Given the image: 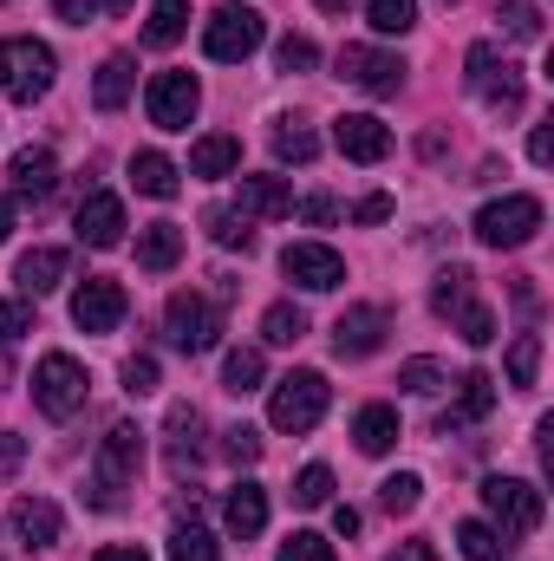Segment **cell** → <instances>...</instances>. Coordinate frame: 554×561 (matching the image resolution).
Wrapping results in <instances>:
<instances>
[{"label": "cell", "mask_w": 554, "mask_h": 561, "mask_svg": "<svg viewBox=\"0 0 554 561\" xmlns=\"http://www.w3.org/2000/svg\"><path fill=\"white\" fill-rule=\"evenodd\" d=\"M138 463H143V431L138 424H112L105 444H99V470L85 483V503L92 510H118L125 503V483L138 477Z\"/></svg>", "instance_id": "6da1fadb"}, {"label": "cell", "mask_w": 554, "mask_h": 561, "mask_svg": "<svg viewBox=\"0 0 554 561\" xmlns=\"http://www.w3.org/2000/svg\"><path fill=\"white\" fill-rule=\"evenodd\" d=\"M53 72H59V59H53L46 39H0V92L13 105L46 99L53 92Z\"/></svg>", "instance_id": "7a4b0ae2"}, {"label": "cell", "mask_w": 554, "mask_h": 561, "mask_svg": "<svg viewBox=\"0 0 554 561\" xmlns=\"http://www.w3.org/2000/svg\"><path fill=\"white\" fill-rule=\"evenodd\" d=\"M326 399H333L326 373L300 366V373H287V379L275 386V399H268V424L287 431V437H300V431H313V424L326 419Z\"/></svg>", "instance_id": "3957f363"}, {"label": "cell", "mask_w": 554, "mask_h": 561, "mask_svg": "<svg viewBox=\"0 0 554 561\" xmlns=\"http://www.w3.org/2000/svg\"><path fill=\"white\" fill-rule=\"evenodd\" d=\"M463 66H470V72H463V79H470V92H476L489 112H503V118H516V112H522V92H529V85H522V66H516V59H503L489 39H476Z\"/></svg>", "instance_id": "277c9868"}, {"label": "cell", "mask_w": 554, "mask_h": 561, "mask_svg": "<svg viewBox=\"0 0 554 561\" xmlns=\"http://www.w3.org/2000/svg\"><path fill=\"white\" fill-rule=\"evenodd\" d=\"M262 39H268V20H262V13H255L249 0H242V7L229 0V7H216V13L203 20V53H209V59H222V66L249 59V53H255Z\"/></svg>", "instance_id": "5b68a950"}, {"label": "cell", "mask_w": 554, "mask_h": 561, "mask_svg": "<svg viewBox=\"0 0 554 561\" xmlns=\"http://www.w3.org/2000/svg\"><path fill=\"white\" fill-rule=\"evenodd\" d=\"M483 510H489V523L503 529V542L542 529V490L522 483V477H483Z\"/></svg>", "instance_id": "8992f818"}, {"label": "cell", "mask_w": 554, "mask_h": 561, "mask_svg": "<svg viewBox=\"0 0 554 561\" xmlns=\"http://www.w3.org/2000/svg\"><path fill=\"white\" fill-rule=\"evenodd\" d=\"M535 236H542V203L535 196H503V203H483V216H476L483 249H529Z\"/></svg>", "instance_id": "52a82bcc"}, {"label": "cell", "mask_w": 554, "mask_h": 561, "mask_svg": "<svg viewBox=\"0 0 554 561\" xmlns=\"http://www.w3.org/2000/svg\"><path fill=\"white\" fill-rule=\"evenodd\" d=\"M33 405H39L46 419H72V412L85 405V366H79L72 353H46V359L33 366Z\"/></svg>", "instance_id": "ba28073f"}, {"label": "cell", "mask_w": 554, "mask_h": 561, "mask_svg": "<svg viewBox=\"0 0 554 561\" xmlns=\"http://www.w3.org/2000/svg\"><path fill=\"white\" fill-rule=\"evenodd\" d=\"M163 333H170L176 353H209V346L222 340V313H216V300H203V294H170Z\"/></svg>", "instance_id": "9c48e42d"}, {"label": "cell", "mask_w": 554, "mask_h": 561, "mask_svg": "<svg viewBox=\"0 0 554 561\" xmlns=\"http://www.w3.org/2000/svg\"><path fill=\"white\" fill-rule=\"evenodd\" d=\"M196 105H203L196 72H157V79H150V92H143V112H150V125H157V131H189Z\"/></svg>", "instance_id": "30bf717a"}, {"label": "cell", "mask_w": 554, "mask_h": 561, "mask_svg": "<svg viewBox=\"0 0 554 561\" xmlns=\"http://www.w3.org/2000/svg\"><path fill=\"white\" fill-rule=\"evenodd\" d=\"M339 79L372 92V99H392L405 85V59L399 53H379V46H339Z\"/></svg>", "instance_id": "8fae6325"}, {"label": "cell", "mask_w": 554, "mask_h": 561, "mask_svg": "<svg viewBox=\"0 0 554 561\" xmlns=\"http://www.w3.org/2000/svg\"><path fill=\"white\" fill-rule=\"evenodd\" d=\"M280 275L293 280V287H307V294H333L346 280V262L326 242H287L280 249Z\"/></svg>", "instance_id": "7c38bea8"}, {"label": "cell", "mask_w": 554, "mask_h": 561, "mask_svg": "<svg viewBox=\"0 0 554 561\" xmlns=\"http://www.w3.org/2000/svg\"><path fill=\"white\" fill-rule=\"evenodd\" d=\"M385 333H392V313L385 307H346L339 320H333V353L339 359H372L379 346H385Z\"/></svg>", "instance_id": "4fadbf2b"}, {"label": "cell", "mask_w": 554, "mask_h": 561, "mask_svg": "<svg viewBox=\"0 0 554 561\" xmlns=\"http://www.w3.org/2000/svg\"><path fill=\"white\" fill-rule=\"evenodd\" d=\"M125 287L118 280H105V275H92V280H79V294H72V327L79 333H112L118 320H125Z\"/></svg>", "instance_id": "5bb4252c"}, {"label": "cell", "mask_w": 554, "mask_h": 561, "mask_svg": "<svg viewBox=\"0 0 554 561\" xmlns=\"http://www.w3.org/2000/svg\"><path fill=\"white\" fill-rule=\"evenodd\" d=\"M72 229H79V242H85V249H118V242H125V203H118L112 190H99V196H85V203H79Z\"/></svg>", "instance_id": "9a60e30c"}, {"label": "cell", "mask_w": 554, "mask_h": 561, "mask_svg": "<svg viewBox=\"0 0 554 561\" xmlns=\"http://www.w3.org/2000/svg\"><path fill=\"white\" fill-rule=\"evenodd\" d=\"M229 209L242 222H280V216H293V190H287V176H242Z\"/></svg>", "instance_id": "2e32d148"}, {"label": "cell", "mask_w": 554, "mask_h": 561, "mask_svg": "<svg viewBox=\"0 0 554 561\" xmlns=\"http://www.w3.org/2000/svg\"><path fill=\"white\" fill-rule=\"evenodd\" d=\"M333 144H339V157H353V163H379V157L392 150V125L372 118V112H346V118L333 125Z\"/></svg>", "instance_id": "e0dca14e"}, {"label": "cell", "mask_w": 554, "mask_h": 561, "mask_svg": "<svg viewBox=\"0 0 554 561\" xmlns=\"http://www.w3.org/2000/svg\"><path fill=\"white\" fill-rule=\"evenodd\" d=\"M496 412V379L489 373H463L457 379V399L443 405V419H437V431L450 437V431H463V424H483Z\"/></svg>", "instance_id": "ac0fdd59"}, {"label": "cell", "mask_w": 554, "mask_h": 561, "mask_svg": "<svg viewBox=\"0 0 554 561\" xmlns=\"http://www.w3.org/2000/svg\"><path fill=\"white\" fill-rule=\"evenodd\" d=\"M53 183H59V157H53L46 144L13 150V203H46Z\"/></svg>", "instance_id": "d6986e66"}, {"label": "cell", "mask_w": 554, "mask_h": 561, "mask_svg": "<svg viewBox=\"0 0 554 561\" xmlns=\"http://www.w3.org/2000/svg\"><path fill=\"white\" fill-rule=\"evenodd\" d=\"M222 529H229L235 542H255V536L268 529V490H262V483H235L229 503H222Z\"/></svg>", "instance_id": "ffe728a7"}, {"label": "cell", "mask_w": 554, "mask_h": 561, "mask_svg": "<svg viewBox=\"0 0 554 561\" xmlns=\"http://www.w3.org/2000/svg\"><path fill=\"white\" fill-rule=\"evenodd\" d=\"M7 523H13V536L26 549H53L59 542V503H46V496H20Z\"/></svg>", "instance_id": "44dd1931"}, {"label": "cell", "mask_w": 554, "mask_h": 561, "mask_svg": "<svg viewBox=\"0 0 554 561\" xmlns=\"http://www.w3.org/2000/svg\"><path fill=\"white\" fill-rule=\"evenodd\" d=\"M66 268H72V255H66V249H26V255H20V268H13V280H20V294H26V300H39V294H53V287L66 280Z\"/></svg>", "instance_id": "7402d4cb"}, {"label": "cell", "mask_w": 554, "mask_h": 561, "mask_svg": "<svg viewBox=\"0 0 554 561\" xmlns=\"http://www.w3.org/2000/svg\"><path fill=\"white\" fill-rule=\"evenodd\" d=\"M176 262H183V229L176 222H150L138 236V268L143 275H170Z\"/></svg>", "instance_id": "603a6c76"}, {"label": "cell", "mask_w": 554, "mask_h": 561, "mask_svg": "<svg viewBox=\"0 0 554 561\" xmlns=\"http://www.w3.org/2000/svg\"><path fill=\"white\" fill-rule=\"evenodd\" d=\"M163 431H170V470L183 477V470L203 457V444H196V437H203V412H196V405H170V424H163Z\"/></svg>", "instance_id": "cb8c5ba5"}, {"label": "cell", "mask_w": 554, "mask_h": 561, "mask_svg": "<svg viewBox=\"0 0 554 561\" xmlns=\"http://www.w3.org/2000/svg\"><path fill=\"white\" fill-rule=\"evenodd\" d=\"M131 85H138L131 53H112V59L99 66V79H92V105H99V112H118V105L131 99Z\"/></svg>", "instance_id": "d4e9b609"}, {"label": "cell", "mask_w": 554, "mask_h": 561, "mask_svg": "<svg viewBox=\"0 0 554 561\" xmlns=\"http://www.w3.org/2000/svg\"><path fill=\"white\" fill-rule=\"evenodd\" d=\"M235 170H242V144L229 138V131L196 138V150H189V176H235Z\"/></svg>", "instance_id": "484cf974"}, {"label": "cell", "mask_w": 554, "mask_h": 561, "mask_svg": "<svg viewBox=\"0 0 554 561\" xmlns=\"http://www.w3.org/2000/svg\"><path fill=\"white\" fill-rule=\"evenodd\" d=\"M353 444H359L366 457H385V450L399 444V412H392V405H366V412L353 419Z\"/></svg>", "instance_id": "4316f807"}, {"label": "cell", "mask_w": 554, "mask_h": 561, "mask_svg": "<svg viewBox=\"0 0 554 561\" xmlns=\"http://www.w3.org/2000/svg\"><path fill=\"white\" fill-rule=\"evenodd\" d=\"M131 183H138L143 196L170 203V196H176V163H170L163 150H138V157H131Z\"/></svg>", "instance_id": "83f0119b"}, {"label": "cell", "mask_w": 554, "mask_h": 561, "mask_svg": "<svg viewBox=\"0 0 554 561\" xmlns=\"http://www.w3.org/2000/svg\"><path fill=\"white\" fill-rule=\"evenodd\" d=\"M262 353L255 346H235L229 359H222V392H235V399H249V392H262Z\"/></svg>", "instance_id": "f1b7e54d"}, {"label": "cell", "mask_w": 554, "mask_h": 561, "mask_svg": "<svg viewBox=\"0 0 554 561\" xmlns=\"http://www.w3.org/2000/svg\"><path fill=\"white\" fill-rule=\"evenodd\" d=\"M189 33V0H150V26H143V39L150 46H176Z\"/></svg>", "instance_id": "f546056e"}, {"label": "cell", "mask_w": 554, "mask_h": 561, "mask_svg": "<svg viewBox=\"0 0 554 561\" xmlns=\"http://www.w3.org/2000/svg\"><path fill=\"white\" fill-rule=\"evenodd\" d=\"M470 287H476L470 268H443V275L430 280V313H443V320L463 313V307H470Z\"/></svg>", "instance_id": "4dcf8cb0"}, {"label": "cell", "mask_w": 554, "mask_h": 561, "mask_svg": "<svg viewBox=\"0 0 554 561\" xmlns=\"http://www.w3.org/2000/svg\"><path fill=\"white\" fill-rule=\"evenodd\" d=\"M457 549H463V561H503L516 542H503L496 523H463V529H457Z\"/></svg>", "instance_id": "1f68e13d"}, {"label": "cell", "mask_w": 554, "mask_h": 561, "mask_svg": "<svg viewBox=\"0 0 554 561\" xmlns=\"http://www.w3.org/2000/svg\"><path fill=\"white\" fill-rule=\"evenodd\" d=\"M275 157L280 163H313L320 157V138L307 131V118H275Z\"/></svg>", "instance_id": "d6a6232c"}, {"label": "cell", "mask_w": 554, "mask_h": 561, "mask_svg": "<svg viewBox=\"0 0 554 561\" xmlns=\"http://www.w3.org/2000/svg\"><path fill=\"white\" fill-rule=\"evenodd\" d=\"M170 561H222V542L203 523H176L170 529Z\"/></svg>", "instance_id": "836d02e7"}, {"label": "cell", "mask_w": 554, "mask_h": 561, "mask_svg": "<svg viewBox=\"0 0 554 561\" xmlns=\"http://www.w3.org/2000/svg\"><path fill=\"white\" fill-rule=\"evenodd\" d=\"M300 333H307V313H300L293 300H275V307L262 313V340H268V346H293Z\"/></svg>", "instance_id": "e575fe53"}, {"label": "cell", "mask_w": 554, "mask_h": 561, "mask_svg": "<svg viewBox=\"0 0 554 561\" xmlns=\"http://www.w3.org/2000/svg\"><path fill=\"white\" fill-rule=\"evenodd\" d=\"M366 20H372V33H412L417 26V0H366Z\"/></svg>", "instance_id": "d590c367"}, {"label": "cell", "mask_w": 554, "mask_h": 561, "mask_svg": "<svg viewBox=\"0 0 554 561\" xmlns=\"http://www.w3.org/2000/svg\"><path fill=\"white\" fill-rule=\"evenodd\" d=\"M203 222H209V236H216V249H242V255L255 249V222H242L235 209H209Z\"/></svg>", "instance_id": "8d00e7d4"}, {"label": "cell", "mask_w": 554, "mask_h": 561, "mask_svg": "<svg viewBox=\"0 0 554 561\" xmlns=\"http://www.w3.org/2000/svg\"><path fill=\"white\" fill-rule=\"evenodd\" d=\"M535 373H542V333H516V346H509V386H535Z\"/></svg>", "instance_id": "74e56055"}, {"label": "cell", "mask_w": 554, "mask_h": 561, "mask_svg": "<svg viewBox=\"0 0 554 561\" xmlns=\"http://www.w3.org/2000/svg\"><path fill=\"white\" fill-rule=\"evenodd\" d=\"M443 386H450V373H443L437 359H405V366H399V392L430 399V392H443Z\"/></svg>", "instance_id": "f35d334b"}, {"label": "cell", "mask_w": 554, "mask_h": 561, "mask_svg": "<svg viewBox=\"0 0 554 561\" xmlns=\"http://www.w3.org/2000/svg\"><path fill=\"white\" fill-rule=\"evenodd\" d=\"M293 503H300V510H326V503H333V470H326V463H307V470L293 477Z\"/></svg>", "instance_id": "ab89813d"}, {"label": "cell", "mask_w": 554, "mask_h": 561, "mask_svg": "<svg viewBox=\"0 0 554 561\" xmlns=\"http://www.w3.org/2000/svg\"><path fill=\"white\" fill-rule=\"evenodd\" d=\"M417 496H424V483H417L412 470H399V477H385V483H379V510H392V516H412Z\"/></svg>", "instance_id": "60d3db41"}, {"label": "cell", "mask_w": 554, "mask_h": 561, "mask_svg": "<svg viewBox=\"0 0 554 561\" xmlns=\"http://www.w3.org/2000/svg\"><path fill=\"white\" fill-rule=\"evenodd\" d=\"M275 66L280 72H313V66H320V46H313L307 33H287L275 46Z\"/></svg>", "instance_id": "b9f144b4"}, {"label": "cell", "mask_w": 554, "mask_h": 561, "mask_svg": "<svg viewBox=\"0 0 554 561\" xmlns=\"http://www.w3.org/2000/svg\"><path fill=\"white\" fill-rule=\"evenodd\" d=\"M275 561H333V542H326V536H313V529H293V536L280 542Z\"/></svg>", "instance_id": "7bdbcfd3"}, {"label": "cell", "mask_w": 554, "mask_h": 561, "mask_svg": "<svg viewBox=\"0 0 554 561\" xmlns=\"http://www.w3.org/2000/svg\"><path fill=\"white\" fill-rule=\"evenodd\" d=\"M503 26L516 39H542V7L535 0H503Z\"/></svg>", "instance_id": "ee69618b"}, {"label": "cell", "mask_w": 554, "mask_h": 561, "mask_svg": "<svg viewBox=\"0 0 554 561\" xmlns=\"http://www.w3.org/2000/svg\"><path fill=\"white\" fill-rule=\"evenodd\" d=\"M457 333H463V340H470V346H489V340H496V313H489V307H476V300H470V307H463V313H457Z\"/></svg>", "instance_id": "f6af8a7d"}, {"label": "cell", "mask_w": 554, "mask_h": 561, "mask_svg": "<svg viewBox=\"0 0 554 561\" xmlns=\"http://www.w3.org/2000/svg\"><path fill=\"white\" fill-rule=\"evenodd\" d=\"M222 450H229L235 463H255V457H262V431H255V424H235V431H222Z\"/></svg>", "instance_id": "bcb514c9"}, {"label": "cell", "mask_w": 554, "mask_h": 561, "mask_svg": "<svg viewBox=\"0 0 554 561\" xmlns=\"http://www.w3.org/2000/svg\"><path fill=\"white\" fill-rule=\"evenodd\" d=\"M131 0H59V20H72V26H85V20H99V13H125Z\"/></svg>", "instance_id": "7dc6e473"}, {"label": "cell", "mask_w": 554, "mask_h": 561, "mask_svg": "<svg viewBox=\"0 0 554 561\" xmlns=\"http://www.w3.org/2000/svg\"><path fill=\"white\" fill-rule=\"evenodd\" d=\"M125 392H131V399H150V392H157V359H150V353L125 359Z\"/></svg>", "instance_id": "c3c4849f"}, {"label": "cell", "mask_w": 554, "mask_h": 561, "mask_svg": "<svg viewBox=\"0 0 554 561\" xmlns=\"http://www.w3.org/2000/svg\"><path fill=\"white\" fill-rule=\"evenodd\" d=\"M33 333V300H0V340Z\"/></svg>", "instance_id": "681fc988"}, {"label": "cell", "mask_w": 554, "mask_h": 561, "mask_svg": "<svg viewBox=\"0 0 554 561\" xmlns=\"http://www.w3.org/2000/svg\"><path fill=\"white\" fill-rule=\"evenodd\" d=\"M300 222H307V229H333V222H339V203H333V196H307V203H300Z\"/></svg>", "instance_id": "f907efd6"}, {"label": "cell", "mask_w": 554, "mask_h": 561, "mask_svg": "<svg viewBox=\"0 0 554 561\" xmlns=\"http://www.w3.org/2000/svg\"><path fill=\"white\" fill-rule=\"evenodd\" d=\"M20 457H26V437H13V431H0V483L20 470Z\"/></svg>", "instance_id": "816d5d0a"}, {"label": "cell", "mask_w": 554, "mask_h": 561, "mask_svg": "<svg viewBox=\"0 0 554 561\" xmlns=\"http://www.w3.org/2000/svg\"><path fill=\"white\" fill-rule=\"evenodd\" d=\"M529 157H535V163L554 157V125H535V131H529Z\"/></svg>", "instance_id": "f5cc1de1"}, {"label": "cell", "mask_w": 554, "mask_h": 561, "mask_svg": "<svg viewBox=\"0 0 554 561\" xmlns=\"http://www.w3.org/2000/svg\"><path fill=\"white\" fill-rule=\"evenodd\" d=\"M353 216H359V222H385V216H392V196H366Z\"/></svg>", "instance_id": "db71d44e"}, {"label": "cell", "mask_w": 554, "mask_h": 561, "mask_svg": "<svg viewBox=\"0 0 554 561\" xmlns=\"http://www.w3.org/2000/svg\"><path fill=\"white\" fill-rule=\"evenodd\" d=\"M92 561H150V556H143L138 542H112V549H99Z\"/></svg>", "instance_id": "11a10c76"}, {"label": "cell", "mask_w": 554, "mask_h": 561, "mask_svg": "<svg viewBox=\"0 0 554 561\" xmlns=\"http://www.w3.org/2000/svg\"><path fill=\"white\" fill-rule=\"evenodd\" d=\"M333 529H339V536H359V510H353V503H339V510H333Z\"/></svg>", "instance_id": "9f6ffc18"}, {"label": "cell", "mask_w": 554, "mask_h": 561, "mask_svg": "<svg viewBox=\"0 0 554 561\" xmlns=\"http://www.w3.org/2000/svg\"><path fill=\"white\" fill-rule=\"evenodd\" d=\"M392 561H437V549H430V542H405Z\"/></svg>", "instance_id": "6f0895ef"}, {"label": "cell", "mask_w": 554, "mask_h": 561, "mask_svg": "<svg viewBox=\"0 0 554 561\" xmlns=\"http://www.w3.org/2000/svg\"><path fill=\"white\" fill-rule=\"evenodd\" d=\"M13 236V196H0V242Z\"/></svg>", "instance_id": "680465c9"}, {"label": "cell", "mask_w": 554, "mask_h": 561, "mask_svg": "<svg viewBox=\"0 0 554 561\" xmlns=\"http://www.w3.org/2000/svg\"><path fill=\"white\" fill-rule=\"evenodd\" d=\"M346 7H353V0H320V13H346Z\"/></svg>", "instance_id": "91938a15"}]
</instances>
